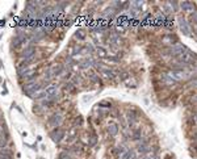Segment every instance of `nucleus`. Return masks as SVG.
<instances>
[{
    "label": "nucleus",
    "mask_w": 197,
    "mask_h": 159,
    "mask_svg": "<svg viewBox=\"0 0 197 159\" xmlns=\"http://www.w3.org/2000/svg\"><path fill=\"white\" fill-rule=\"evenodd\" d=\"M50 137L53 138V141L54 142H57V143H59L60 141L63 139V137H64V130H62V129H59V128H57V129H54L53 132H51V134H50Z\"/></svg>",
    "instance_id": "1"
},
{
    "label": "nucleus",
    "mask_w": 197,
    "mask_h": 159,
    "mask_svg": "<svg viewBox=\"0 0 197 159\" xmlns=\"http://www.w3.org/2000/svg\"><path fill=\"white\" fill-rule=\"evenodd\" d=\"M34 53H36V48L33 45H30V46H28V48H25L24 50H22V57H24L25 59H30L33 55H34Z\"/></svg>",
    "instance_id": "2"
},
{
    "label": "nucleus",
    "mask_w": 197,
    "mask_h": 159,
    "mask_svg": "<svg viewBox=\"0 0 197 159\" xmlns=\"http://www.w3.org/2000/svg\"><path fill=\"white\" fill-rule=\"evenodd\" d=\"M60 122H62V114H60V113H54L53 116H50V117H49V124L50 125L57 126Z\"/></svg>",
    "instance_id": "3"
},
{
    "label": "nucleus",
    "mask_w": 197,
    "mask_h": 159,
    "mask_svg": "<svg viewBox=\"0 0 197 159\" xmlns=\"http://www.w3.org/2000/svg\"><path fill=\"white\" fill-rule=\"evenodd\" d=\"M193 58H195V54H192L189 53V51H185L183 55H180V62L183 63H191V62H193Z\"/></svg>",
    "instance_id": "4"
},
{
    "label": "nucleus",
    "mask_w": 197,
    "mask_h": 159,
    "mask_svg": "<svg viewBox=\"0 0 197 159\" xmlns=\"http://www.w3.org/2000/svg\"><path fill=\"white\" fill-rule=\"evenodd\" d=\"M179 22H180V26H181V32H183V33H184L185 36H191V33H189V26H188V24H187V21L184 20V18H180Z\"/></svg>",
    "instance_id": "5"
},
{
    "label": "nucleus",
    "mask_w": 197,
    "mask_h": 159,
    "mask_svg": "<svg viewBox=\"0 0 197 159\" xmlns=\"http://www.w3.org/2000/svg\"><path fill=\"white\" fill-rule=\"evenodd\" d=\"M57 92H58V88L55 86H50V87L46 88V93H48V96H58Z\"/></svg>",
    "instance_id": "6"
},
{
    "label": "nucleus",
    "mask_w": 197,
    "mask_h": 159,
    "mask_svg": "<svg viewBox=\"0 0 197 159\" xmlns=\"http://www.w3.org/2000/svg\"><path fill=\"white\" fill-rule=\"evenodd\" d=\"M62 70H63L62 64H57V66H54L53 68L50 70V71H51V75H60V74H62Z\"/></svg>",
    "instance_id": "7"
},
{
    "label": "nucleus",
    "mask_w": 197,
    "mask_h": 159,
    "mask_svg": "<svg viewBox=\"0 0 197 159\" xmlns=\"http://www.w3.org/2000/svg\"><path fill=\"white\" fill-rule=\"evenodd\" d=\"M108 132H109L110 135H116L117 133H118V126H117L116 124H110L109 128H108Z\"/></svg>",
    "instance_id": "8"
},
{
    "label": "nucleus",
    "mask_w": 197,
    "mask_h": 159,
    "mask_svg": "<svg viewBox=\"0 0 197 159\" xmlns=\"http://www.w3.org/2000/svg\"><path fill=\"white\" fill-rule=\"evenodd\" d=\"M44 109L45 108L41 104H36L34 107H33V112H36L37 114H42V113H44Z\"/></svg>",
    "instance_id": "9"
},
{
    "label": "nucleus",
    "mask_w": 197,
    "mask_h": 159,
    "mask_svg": "<svg viewBox=\"0 0 197 159\" xmlns=\"http://www.w3.org/2000/svg\"><path fill=\"white\" fill-rule=\"evenodd\" d=\"M92 63H93V62H92L91 59H84L83 62H80V68H87V67H90Z\"/></svg>",
    "instance_id": "10"
},
{
    "label": "nucleus",
    "mask_w": 197,
    "mask_h": 159,
    "mask_svg": "<svg viewBox=\"0 0 197 159\" xmlns=\"http://www.w3.org/2000/svg\"><path fill=\"white\" fill-rule=\"evenodd\" d=\"M0 155H2V157H6V158H8V159H11V157H12V151H11V150H7V149H4V150L0 151Z\"/></svg>",
    "instance_id": "11"
},
{
    "label": "nucleus",
    "mask_w": 197,
    "mask_h": 159,
    "mask_svg": "<svg viewBox=\"0 0 197 159\" xmlns=\"http://www.w3.org/2000/svg\"><path fill=\"white\" fill-rule=\"evenodd\" d=\"M102 74H104L105 76L110 78V79H113V78H114V74L112 72V70H108V68H102Z\"/></svg>",
    "instance_id": "12"
},
{
    "label": "nucleus",
    "mask_w": 197,
    "mask_h": 159,
    "mask_svg": "<svg viewBox=\"0 0 197 159\" xmlns=\"http://www.w3.org/2000/svg\"><path fill=\"white\" fill-rule=\"evenodd\" d=\"M76 37H78V38L79 40H84V38H86V32H84V30H78L76 32Z\"/></svg>",
    "instance_id": "13"
},
{
    "label": "nucleus",
    "mask_w": 197,
    "mask_h": 159,
    "mask_svg": "<svg viewBox=\"0 0 197 159\" xmlns=\"http://www.w3.org/2000/svg\"><path fill=\"white\" fill-rule=\"evenodd\" d=\"M6 145H7V137L0 135V147H6Z\"/></svg>",
    "instance_id": "14"
},
{
    "label": "nucleus",
    "mask_w": 197,
    "mask_h": 159,
    "mask_svg": "<svg viewBox=\"0 0 197 159\" xmlns=\"http://www.w3.org/2000/svg\"><path fill=\"white\" fill-rule=\"evenodd\" d=\"M131 157H133V153H131V151H126V153L124 154L122 159H131Z\"/></svg>",
    "instance_id": "15"
},
{
    "label": "nucleus",
    "mask_w": 197,
    "mask_h": 159,
    "mask_svg": "<svg viewBox=\"0 0 197 159\" xmlns=\"http://www.w3.org/2000/svg\"><path fill=\"white\" fill-rule=\"evenodd\" d=\"M96 142H97V138H96V137H92V138L90 139V145H91V146H95Z\"/></svg>",
    "instance_id": "16"
},
{
    "label": "nucleus",
    "mask_w": 197,
    "mask_h": 159,
    "mask_svg": "<svg viewBox=\"0 0 197 159\" xmlns=\"http://www.w3.org/2000/svg\"><path fill=\"white\" fill-rule=\"evenodd\" d=\"M0 159H8V158H6V157H2V155H0Z\"/></svg>",
    "instance_id": "17"
},
{
    "label": "nucleus",
    "mask_w": 197,
    "mask_h": 159,
    "mask_svg": "<svg viewBox=\"0 0 197 159\" xmlns=\"http://www.w3.org/2000/svg\"><path fill=\"white\" fill-rule=\"evenodd\" d=\"M195 120H196V121H197V113H196V116H195Z\"/></svg>",
    "instance_id": "18"
},
{
    "label": "nucleus",
    "mask_w": 197,
    "mask_h": 159,
    "mask_svg": "<svg viewBox=\"0 0 197 159\" xmlns=\"http://www.w3.org/2000/svg\"><path fill=\"white\" fill-rule=\"evenodd\" d=\"M0 120H2V114H0Z\"/></svg>",
    "instance_id": "19"
}]
</instances>
